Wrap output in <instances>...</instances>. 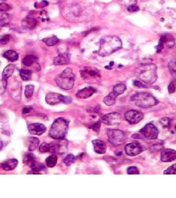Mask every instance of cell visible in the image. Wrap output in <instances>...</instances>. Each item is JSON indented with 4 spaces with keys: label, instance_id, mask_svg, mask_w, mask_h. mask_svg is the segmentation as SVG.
I'll return each instance as SVG.
<instances>
[{
    "label": "cell",
    "instance_id": "15",
    "mask_svg": "<svg viewBox=\"0 0 176 198\" xmlns=\"http://www.w3.org/2000/svg\"><path fill=\"white\" fill-rule=\"evenodd\" d=\"M96 89L93 87H85L84 89L81 90L76 93V97L79 99H86L90 98V96L96 93Z\"/></svg>",
    "mask_w": 176,
    "mask_h": 198
},
{
    "label": "cell",
    "instance_id": "31",
    "mask_svg": "<svg viewBox=\"0 0 176 198\" xmlns=\"http://www.w3.org/2000/svg\"><path fill=\"white\" fill-rule=\"evenodd\" d=\"M57 156L56 155L52 154L49 155L48 158L46 159V164L49 167H53L57 164Z\"/></svg>",
    "mask_w": 176,
    "mask_h": 198
},
{
    "label": "cell",
    "instance_id": "13",
    "mask_svg": "<svg viewBox=\"0 0 176 198\" xmlns=\"http://www.w3.org/2000/svg\"><path fill=\"white\" fill-rule=\"evenodd\" d=\"M46 126L42 123H32L29 124L28 126V130H29V133L32 135H41L44 132L46 131Z\"/></svg>",
    "mask_w": 176,
    "mask_h": 198
},
{
    "label": "cell",
    "instance_id": "24",
    "mask_svg": "<svg viewBox=\"0 0 176 198\" xmlns=\"http://www.w3.org/2000/svg\"><path fill=\"white\" fill-rule=\"evenodd\" d=\"M35 159H36L35 158V155L33 153H27L24 155V159H23V162H24V164L30 167L32 164L36 161Z\"/></svg>",
    "mask_w": 176,
    "mask_h": 198
},
{
    "label": "cell",
    "instance_id": "11",
    "mask_svg": "<svg viewBox=\"0 0 176 198\" xmlns=\"http://www.w3.org/2000/svg\"><path fill=\"white\" fill-rule=\"evenodd\" d=\"M80 74L82 78L86 79H90V78L101 77V73L99 70L95 68H85L84 70H80Z\"/></svg>",
    "mask_w": 176,
    "mask_h": 198
},
{
    "label": "cell",
    "instance_id": "40",
    "mask_svg": "<svg viewBox=\"0 0 176 198\" xmlns=\"http://www.w3.org/2000/svg\"><path fill=\"white\" fill-rule=\"evenodd\" d=\"M10 40V37L9 35H3L0 36V43L5 45V44L8 43Z\"/></svg>",
    "mask_w": 176,
    "mask_h": 198
},
{
    "label": "cell",
    "instance_id": "28",
    "mask_svg": "<svg viewBox=\"0 0 176 198\" xmlns=\"http://www.w3.org/2000/svg\"><path fill=\"white\" fill-rule=\"evenodd\" d=\"M42 41L46 45L49 46H55L56 44L59 43V40L57 38V36H52L50 37V38H43L42 40Z\"/></svg>",
    "mask_w": 176,
    "mask_h": 198
},
{
    "label": "cell",
    "instance_id": "41",
    "mask_svg": "<svg viewBox=\"0 0 176 198\" xmlns=\"http://www.w3.org/2000/svg\"><path fill=\"white\" fill-rule=\"evenodd\" d=\"M127 173L130 175H138L140 174V171H139L138 168L136 167H130L128 169Z\"/></svg>",
    "mask_w": 176,
    "mask_h": 198
},
{
    "label": "cell",
    "instance_id": "2",
    "mask_svg": "<svg viewBox=\"0 0 176 198\" xmlns=\"http://www.w3.org/2000/svg\"><path fill=\"white\" fill-rule=\"evenodd\" d=\"M135 74L139 80L147 84H153L157 79L156 66L153 63L142 65L138 67L135 70Z\"/></svg>",
    "mask_w": 176,
    "mask_h": 198
},
{
    "label": "cell",
    "instance_id": "7",
    "mask_svg": "<svg viewBox=\"0 0 176 198\" xmlns=\"http://www.w3.org/2000/svg\"><path fill=\"white\" fill-rule=\"evenodd\" d=\"M68 142L66 139H59L56 142L50 143L51 151L50 153H58V154H63L68 151Z\"/></svg>",
    "mask_w": 176,
    "mask_h": 198
},
{
    "label": "cell",
    "instance_id": "6",
    "mask_svg": "<svg viewBox=\"0 0 176 198\" xmlns=\"http://www.w3.org/2000/svg\"><path fill=\"white\" fill-rule=\"evenodd\" d=\"M109 141L114 145H119L126 142V136L122 131L118 129H110L107 131Z\"/></svg>",
    "mask_w": 176,
    "mask_h": 198
},
{
    "label": "cell",
    "instance_id": "4",
    "mask_svg": "<svg viewBox=\"0 0 176 198\" xmlns=\"http://www.w3.org/2000/svg\"><path fill=\"white\" fill-rule=\"evenodd\" d=\"M55 82L59 87L66 90H71L74 85L75 75L70 68H67L55 78Z\"/></svg>",
    "mask_w": 176,
    "mask_h": 198
},
{
    "label": "cell",
    "instance_id": "17",
    "mask_svg": "<svg viewBox=\"0 0 176 198\" xmlns=\"http://www.w3.org/2000/svg\"><path fill=\"white\" fill-rule=\"evenodd\" d=\"M61 94L56 93H48L46 96V101L50 105H56L59 103H61Z\"/></svg>",
    "mask_w": 176,
    "mask_h": 198
},
{
    "label": "cell",
    "instance_id": "14",
    "mask_svg": "<svg viewBox=\"0 0 176 198\" xmlns=\"http://www.w3.org/2000/svg\"><path fill=\"white\" fill-rule=\"evenodd\" d=\"M125 151L130 156H135L142 152V148L137 143H130L125 147Z\"/></svg>",
    "mask_w": 176,
    "mask_h": 198
},
{
    "label": "cell",
    "instance_id": "33",
    "mask_svg": "<svg viewBox=\"0 0 176 198\" xmlns=\"http://www.w3.org/2000/svg\"><path fill=\"white\" fill-rule=\"evenodd\" d=\"M32 169V170H34L35 172H40V171L42 170H45V167L43 164L39 163L38 162L35 161V162L33 163L32 165L29 167Z\"/></svg>",
    "mask_w": 176,
    "mask_h": 198
},
{
    "label": "cell",
    "instance_id": "27",
    "mask_svg": "<svg viewBox=\"0 0 176 198\" xmlns=\"http://www.w3.org/2000/svg\"><path fill=\"white\" fill-rule=\"evenodd\" d=\"M116 98H117V95L112 92V93H110V94L107 95V96L103 98V103L107 106H112L115 103Z\"/></svg>",
    "mask_w": 176,
    "mask_h": 198
},
{
    "label": "cell",
    "instance_id": "52",
    "mask_svg": "<svg viewBox=\"0 0 176 198\" xmlns=\"http://www.w3.org/2000/svg\"><path fill=\"white\" fill-rule=\"evenodd\" d=\"M175 131H176V125H175Z\"/></svg>",
    "mask_w": 176,
    "mask_h": 198
},
{
    "label": "cell",
    "instance_id": "8",
    "mask_svg": "<svg viewBox=\"0 0 176 198\" xmlns=\"http://www.w3.org/2000/svg\"><path fill=\"white\" fill-rule=\"evenodd\" d=\"M140 133L147 139H155L158 137V130L154 124L148 123L140 130Z\"/></svg>",
    "mask_w": 176,
    "mask_h": 198
},
{
    "label": "cell",
    "instance_id": "42",
    "mask_svg": "<svg viewBox=\"0 0 176 198\" xmlns=\"http://www.w3.org/2000/svg\"><path fill=\"white\" fill-rule=\"evenodd\" d=\"M10 9H11L10 6L8 4H7V3H0V10H2V11L7 12L8 10H10Z\"/></svg>",
    "mask_w": 176,
    "mask_h": 198
},
{
    "label": "cell",
    "instance_id": "19",
    "mask_svg": "<svg viewBox=\"0 0 176 198\" xmlns=\"http://www.w3.org/2000/svg\"><path fill=\"white\" fill-rule=\"evenodd\" d=\"M18 163H19L18 160L15 159H8L2 163L1 167L6 171L13 170L17 167Z\"/></svg>",
    "mask_w": 176,
    "mask_h": 198
},
{
    "label": "cell",
    "instance_id": "25",
    "mask_svg": "<svg viewBox=\"0 0 176 198\" xmlns=\"http://www.w3.org/2000/svg\"><path fill=\"white\" fill-rule=\"evenodd\" d=\"M28 142H29V145H28V148H29V151H33L36 149L37 147L39 145V139H38L37 137H30L28 139Z\"/></svg>",
    "mask_w": 176,
    "mask_h": 198
},
{
    "label": "cell",
    "instance_id": "43",
    "mask_svg": "<svg viewBox=\"0 0 176 198\" xmlns=\"http://www.w3.org/2000/svg\"><path fill=\"white\" fill-rule=\"evenodd\" d=\"M72 101H73V99H72V98H70V97H69V96H65V95H62V96H61V102H63V103L66 104H68L71 103Z\"/></svg>",
    "mask_w": 176,
    "mask_h": 198
},
{
    "label": "cell",
    "instance_id": "22",
    "mask_svg": "<svg viewBox=\"0 0 176 198\" xmlns=\"http://www.w3.org/2000/svg\"><path fill=\"white\" fill-rule=\"evenodd\" d=\"M3 56L10 62H15L19 59V54L13 50H8L3 54Z\"/></svg>",
    "mask_w": 176,
    "mask_h": 198
},
{
    "label": "cell",
    "instance_id": "50",
    "mask_svg": "<svg viewBox=\"0 0 176 198\" xmlns=\"http://www.w3.org/2000/svg\"><path fill=\"white\" fill-rule=\"evenodd\" d=\"M30 110H31V109L30 108H29V107H24V109H23V113H24V114H26V113H29V112H30Z\"/></svg>",
    "mask_w": 176,
    "mask_h": 198
},
{
    "label": "cell",
    "instance_id": "39",
    "mask_svg": "<svg viewBox=\"0 0 176 198\" xmlns=\"http://www.w3.org/2000/svg\"><path fill=\"white\" fill-rule=\"evenodd\" d=\"M160 124L161 125V126L163 128H167L170 126V121L168 118H163L160 120Z\"/></svg>",
    "mask_w": 176,
    "mask_h": 198
},
{
    "label": "cell",
    "instance_id": "49",
    "mask_svg": "<svg viewBox=\"0 0 176 198\" xmlns=\"http://www.w3.org/2000/svg\"><path fill=\"white\" fill-rule=\"evenodd\" d=\"M36 5H39V6H38L37 8H45V7H46L47 5H49V2L46 1H42L41 2L38 3L37 2Z\"/></svg>",
    "mask_w": 176,
    "mask_h": 198
},
{
    "label": "cell",
    "instance_id": "21",
    "mask_svg": "<svg viewBox=\"0 0 176 198\" xmlns=\"http://www.w3.org/2000/svg\"><path fill=\"white\" fill-rule=\"evenodd\" d=\"M160 43L164 44V46L166 45L167 46L172 48L175 45V39L171 35H164L161 37L159 40Z\"/></svg>",
    "mask_w": 176,
    "mask_h": 198
},
{
    "label": "cell",
    "instance_id": "18",
    "mask_svg": "<svg viewBox=\"0 0 176 198\" xmlns=\"http://www.w3.org/2000/svg\"><path fill=\"white\" fill-rule=\"evenodd\" d=\"M22 24L24 27L28 29H34L38 24V21L35 18L27 16L22 20Z\"/></svg>",
    "mask_w": 176,
    "mask_h": 198
},
{
    "label": "cell",
    "instance_id": "35",
    "mask_svg": "<svg viewBox=\"0 0 176 198\" xmlns=\"http://www.w3.org/2000/svg\"><path fill=\"white\" fill-rule=\"evenodd\" d=\"M76 160V159L73 154H68L66 157V159L63 160V162H64L65 164H66V166H70L72 164L74 163Z\"/></svg>",
    "mask_w": 176,
    "mask_h": 198
},
{
    "label": "cell",
    "instance_id": "47",
    "mask_svg": "<svg viewBox=\"0 0 176 198\" xmlns=\"http://www.w3.org/2000/svg\"><path fill=\"white\" fill-rule=\"evenodd\" d=\"M100 128H101V123L100 122H98V123H96L94 125L92 126V129L98 133L100 131Z\"/></svg>",
    "mask_w": 176,
    "mask_h": 198
},
{
    "label": "cell",
    "instance_id": "29",
    "mask_svg": "<svg viewBox=\"0 0 176 198\" xmlns=\"http://www.w3.org/2000/svg\"><path fill=\"white\" fill-rule=\"evenodd\" d=\"M10 22V16L5 11L0 10V26L7 25Z\"/></svg>",
    "mask_w": 176,
    "mask_h": 198
},
{
    "label": "cell",
    "instance_id": "10",
    "mask_svg": "<svg viewBox=\"0 0 176 198\" xmlns=\"http://www.w3.org/2000/svg\"><path fill=\"white\" fill-rule=\"evenodd\" d=\"M102 121L106 125H118L121 122V116L118 113L112 112L106 114L102 118Z\"/></svg>",
    "mask_w": 176,
    "mask_h": 198
},
{
    "label": "cell",
    "instance_id": "23",
    "mask_svg": "<svg viewBox=\"0 0 176 198\" xmlns=\"http://www.w3.org/2000/svg\"><path fill=\"white\" fill-rule=\"evenodd\" d=\"M14 70H15V65H8L6 66L2 72V79H8L13 75Z\"/></svg>",
    "mask_w": 176,
    "mask_h": 198
},
{
    "label": "cell",
    "instance_id": "26",
    "mask_svg": "<svg viewBox=\"0 0 176 198\" xmlns=\"http://www.w3.org/2000/svg\"><path fill=\"white\" fill-rule=\"evenodd\" d=\"M38 62V58L34 55H27L23 59L22 63L25 66H30Z\"/></svg>",
    "mask_w": 176,
    "mask_h": 198
},
{
    "label": "cell",
    "instance_id": "45",
    "mask_svg": "<svg viewBox=\"0 0 176 198\" xmlns=\"http://www.w3.org/2000/svg\"><path fill=\"white\" fill-rule=\"evenodd\" d=\"M134 85L137 87H139V88H145L147 87V85L145 84V83L141 82V81H140V80L134 81Z\"/></svg>",
    "mask_w": 176,
    "mask_h": 198
},
{
    "label": "cell",
    "instance_id": "48",
    "mask_svg": "<svg viewBox=\"0 0 176 198\" xmlns=\"http://www.w3.org/2000/svg\"><path fill=\"white\" fill-rule=\"evenodd\" d=\"M169 68H170V70L173 71L174 73H176V62H171L169 64Z\"/></svg>",
    "mask_w": 176,
    "mask_h": 198
},
{
    "label": "cell",
    "instance_id": "51",
    "mask_svg": "<svg viewBox=\"0 0 176 198\" xmlns=\"http://www.w3.org/2000/svg\"><path fill=\"white\" fill-rule=\"evenodd\" d=\"M2 146H3V143H2V142L1 139H0V150L2 149Z\"/></svg>",
    "mask_w": 176,
    "mask_h": 198
},
{
    "label": "cell",
    "instance_id": "46",
    "mask_svg": "<svg viewBox=\"0 0 176 198\" xmlns=\"http://www.w3.org/2000/svg\"><path fill=\"white\" fill-rule=\"evenodd\" d=\"M175 90H176V87H175V84H174L173 82L170 83V84H169L168 86V92L169 93H173L175 92Z\"/></svg>",
    "mask_w": 176,
    "mask_h": 198
},
{
    "label": "cell",
    "instance_id": "36",
    "mask_svg": "<svg viewBox=\"0 0 176 198\" xmlns=\"http://www.w3.org/2000/svg\"><path fill=\"white\" fill-rule=\"evenodd\" d=\"M39 151L42 153H48V152L51 151V145L49 143L43 142V144H41L39 147Z\"/></svg>",
    "mask_w": 176,
    "mask_h": 198
},
{
    "label": "cell",
    "instance_id": "5",
    "mask_svg": "<svg viewBox=\"0 0 176 198\" xmlns=\"http://www.w3.org/2000/svg\"><path fill=\"white\" fill-rule=\"evenodd\" d=\"M136 106L141 108H150L158 104V101L150 93H137L131 97Z\"/></svg>",
    "mask_w": 176,
    "mask_h": 198
},
{
    "label": "cell",
    "instance_id": "44",
    "mask_svg": "<svg viewBox=\"0 0 176 198\" xmlns=\"http://www.w3.org/2000/svg\"><path fill=\"white\" fill-rule=\"evenodd\" d=\"M127 10L128 12H130V13H134V12L138 11V10H140V8H139V7L136 5H132L128 7Z\"/></svg>",
    "mask_w": 176,
    "mask_h": 198
},
{
    "label": "cell",
    "instance_id": "37",
    "mask_svg": "<svg viewBox=\"0 0 176 198\" xmlns=\"http://www.w3.org/2000/svg\"><path fill=\"white\" fill-rule=\"evenodd\" d=\"M164 174L165 175H176V164H172L164 171Z\"/></svg>",
    "mask_w": 176,
    "mask_h": 198
},
{
    "label": "cell",
    "instance_id": "38",
    "mask_svg": "<svg viewBox=\"0 0 176 198\" xmlns=\"http://www.w3.org/2000/svg\"><path fill=\"white\" fill-rule=\"evenodd\" d=\"M118 2L124 7H128L130 5L136 4V0H118Z\"/></svg>",
    "mask_w": 176,
    "mask_h": 198
},
{
    "label": "cell",
    "instance_id": "3",
    "mask_svg": "<svg viewBox=\"0 0 176 198\" xmlns=\"http://www.w3.org/2000/svg\"><path fill=\"white\" fill-rule=\"evenodd\" d=\"M68 129V121L63 118H59L54 121L49 130V136L54 139H63Z\"/></svg>",
    "mask_w": 176,
    "mask_h": 198
},
{
    "label": "cell",
    "instance_id": "30",
    "mask_svg": "<svg viewBox=\"0 0 176 198\" xmlns=\"http://www.w3.org/2000/svg\"><path fill=\"white\" fill-rule=\"evenodd\" d=\"M126 90V87L124 84H117L114 87L113 91L112 92H113L117 96H118V95H122Z\"/></svg>",
    "mask_w": 176,
    "mask_h": 198
},
{
    "label": "cell",
    "instance_id": "16",
    "mask_svg": "<svg viewBox=\"0 0 176 198\" xmlns=\"http://www.w3.org/2000/svg\"><path fill=\"white\" fill-rule=\"evenodd\" d=\"M93 148L96 153L99 154H103L107 151V145L103 141L100 139H95L93 141Z\"/></svg>",
    "mask_w": 176,
    "mask_h": 198
},
{
    "label": "cell",
    "instance_id": "12",
    "mask_svg": "<svg viewBox=\"0 0 176 198\" xmlns=\"http://www.w3.org/2000/svg\"><path fill=\"white\" fill-rule=\"evenodd\" d=\"M176 159V151L172 149L163 150L161 153V160L163 162H171Z\"/></svg>",
    "mask_w": 176,
    "mask_h": 198
},
{
    "label": "cell",
    "instance_id": "32",
    "mask_svg": "<svg viewBox=\"0 0 176 198\" xmlns=\"http://www.w3.org/2000/svg\"><path fill=\"white\" fill-rule=\"evenodd\" d=\"M19 74H20V77L22 79V80L29 81L31 79L32 74V73L31 70H29L22 69V70L19 71Z\"/></svg>",
    "mask_w": 176,
    "mask_h": 198
},
{
    "label": "cell",
    "instance_id": "1",
    "mask_svg": "<svg viewBox=\"0 0 176 198\" xmlns=\"http://www.w3.org/2000/svg\"><path fill=\"white\" fill-rule=\"evenodd\" d=\"M122 48L120 39L114 35H107L100 40L98 54L101 56H107Z\"/></svg>",
    "mask_w": 176,
    "mask_h": 198
},
{
    "label": "cell",
    "instance_id": "34",
    "mask_svg": "<svg viewBox=\"0 0 176 198\" xmlns=\"http://www.w3.org/2000/svg\"><path fill=\"white\" fill-rule=\"evenodd\" d=\"M35 90V87L34 85L32 84H29V85L26 86L25 91H24V95H25L26 98H30L32 96L33 93Z\"/></svg>",
    "mask_w": 176,
    "mask_h": 198
},
{
    "label": "cell",
    "instance_id": "9",
    "mask_svg": "<svg viewBox=\"0 0 176 198\" xmlns=\"http://www.w3.org/2000/svg\"><path fill=\"white\" fill-rule=\"evenodd\" d=\"M124 117L130 124H137L142 120L143 114L137 110H129L125 113Z\"/></svg>",
    "mask_w": 176,
    "mask_h": 198
},
{
    "label": "cell",
    "instance_id": "20",
    "mask_svg": "<svg viewBox=\"0 0 176 198\" xmlns=\"http://www.w3.org/2000/svg\"><path fill=\"white\" fill-rule=\"evenodd\" d=\"M70 62L69 56L67 53H60L59 56L54 60V64L55 65H62L68 64Z\"/></svg>",
    "mask_w": 176,
    "mask_h": 198
}]
</instances>
